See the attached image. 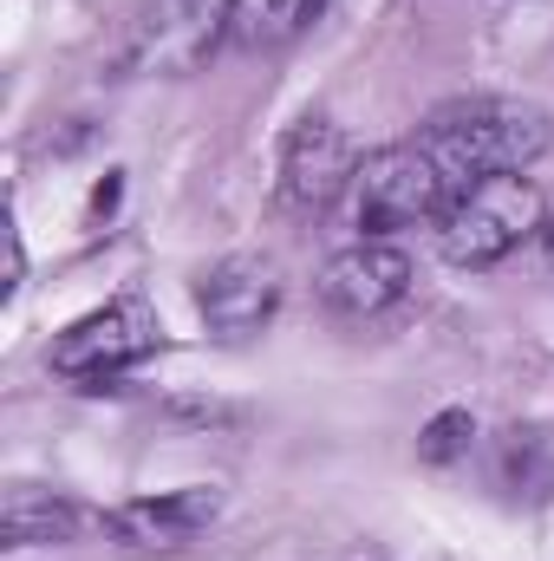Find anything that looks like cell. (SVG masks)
<instances>
[{
	"instance_id": "9",
	"label": "cell",
	"mask_w": 554,
	"mask_h": 561,
	"mask_svg": "<svg viewBox=\"0 0 554 561\" xmlns=\"http://www.w3.org/2000/svg\"><path fill=\"white\" fill-rule=\"evenodd\" d=\"M216 39H229V0H157V13L143 26V59L196 66Z\"/></svg>"
},
{
	"instance_id": "7",
	"label": "cell",
	"mask_w": 554,
	"mask_h": 561,
	"mask_svg": "<svg viewBox=\"0 0 554 561\" xmlns=\"http://www.w3.org/2000/svg\"><path fill=\"white\" fill-rule=\"evenodd\" d=\"M196 307L216 340H255L280 313V275L262 255H222L209 275L196 280Z\"/></svg>"
},
{
	"instance_id": "4",
	"label": "cell",
	"mask_w": 554,
	"mask_h": 561,
	"mask_svg": "<svg viewBox=\"0 0 554 561\" xmlns=\"http://www.w3.org/2000/svg\"><path fill=\"white\" fill-rule=\"evenodd\" d=\"M157 340H163V327H157V313H150L143 300H105V307L79 313V320L53 340L46 359H53L59 379L85 386V392H105L112 379L138 373L143 359L157 353Z\"/></svg>"
},
{
	"instance_id": "13",
	"label": "cell",
	"mask_w": 554,
	"mask_h": 561,
	"mask_svg": "<svg viewBox=\"0 0 554 561\" xmlns=\"http://www.w3.org/2000/svg\"><path fill=\"white\" fill-rule=\"evenodd\" d=\"M470 444H476V419L450 405V412H437V419L424 424V437H417V463L450 470L457 457H470Z\"/></svg>"
},
{
	"instance_id": "10",
	"label": "cell",
	"mask_w": 554,
	"mask_h": 561,
	"mask_svg": "<svg viewBox=\"0 0 554 561\" xmlns=\"http://www.w3.org/2000/svg\"><path fill=\"white\" fill-rule=\"evenodd\" d=\"M85 529V510L59 490H39V483H13L7 503H0V536L7 549H59V542H79Z\"/></svg>"
},
{
	"instance_id": "1",
	"label": "cell",
	"mask_w": 554,
	"mask_h": 561,
	"mask_svg": "<svg viewBox=\"0 0 554 561\" xmlns=\"http://www.w3.org/2000/svg\"><path fill=\"white\" fill-rule=\"evenodd\" d=\"M417 138L437 150V163L457 176V190L483 183V176H516L549 150L554 125L542 105L522 99H470V105H443Z\"/></svg>"
},
{
	"instance_id": "5",
	"label": "cell",
	"mask_w": 554,
	"mask_h": 561,
	"mask_svg": "<svg viewBox=\"0 0 554 561\" xmlns=\"http://www.w3.org/2000/svg\"><path fill=\"white\" fill-rule=\"evenodd\" d=\"M359 163H366V157H359V144L346 138V125H339V118L307 112V118L293 125L287 150H280V196H287V209L313 216V209L339 203V196L353 190Z\"/></svg>"
},
{
	"instance_id": "12",
	"label": "cell",
	"mask_w": 554,
	"mask_h": 561,
	"mask_svg": "<svg viewBox=\"0 0 554 561\" xmlns=\"http://www.w3.org/2000/svg\"><path fill=\"white\" fill-rule=\"evenodd\" d=\"M326 0H229V46L235 53H280L293 46Z\"/></svg>"
},
{
	"instance_id": "14",
	"label": "cell",
	"mask_w": 554,
	"mask_h": 561,
	"mask_svg": "<svg viewBox=\"0 0 554 561\" xmlns=\"http://www.w3.org/2000/svg\"><path fill=\"white\" fill-rule=\"evenodd\" d=\"M542 262H549V275H554V222L542 229Z\"/></svg>"
},
{
	"instance_id": "6",
	"label": "cell",
	"mask_w": 554,
	"mask_h": 561,
	"mask_svg": "<svg viewBox=\"0 0 554 561\" xmlns=\"http://www.w3.org/2000/svg\"><path fill=\"white\" fill-rule=\"evenodd\" d=\"M405 294H412V255H405L399 242H385V236H366V242L339 249V255L320 268V300H326V313H339V320H379V313H392Z\"/></svg>"
},
{
	"instance_id": "3",
	"label": "cell",
	"mask_w": 554,
	"mask_h": 561,
	"mask_svg": "<svg viewBox=\"0 0 554 561\" xmlns=\"http://www.w3.org/2000/svg\"><path fill=\"white\" fill-rule=\"evenodd\" d=\"M457 176L437 163V150L424 138L385 144L359 163L353 176V216L366 236H392V229H412V222H437L450 203H457Z\"/></svg>"
},
{
	"instance_id": "8",
	"label": "cell",
	"mask_w": 554,
	"mask_h": 561,
	"mask_svg": "<svg viewBox=\"0 0 554 561\" xmlns=\"http://www.w3.org/2000/svg\"><path fill=\"white\" fill-rule=\"evenodd\" d=\"M222 516V490L216 483H189V490H163V496H138V503H125V510H112V536L125 542V549H183V542H196L209 523Z\"/></svg>"
},
{
	"instance_id": "11",
	"label": "cell",
	"mask_w": 554,
	"mask_h": 561,
	"mask_svg": "<svg viewBox=\"0 0 554 561\" xmlns=\"http://www.w3.org/2000/svg\"><path fill=\"white\" fill-rule=\"evenodd\" d=\"M496 490L509 503H554V424H509L496 437Z\"/></svg>"
},
{
	"instance_id": "2",
	"label": "cell",
	"mask_w": 554,
	"mask_h": 561,
	"mask_svg": "<svg viewBox=\"0 0 554 561\" xmlns=\"http://www.w3.org/2000/svg\"><path fill=\"white\" fill-rule=\"evenodd\" d=\"M430 229H437V249H443L450 268H496V262H509L529 236L549 229V203H542V190H535L522 170H516V176H483V183H470Z\"/></svg>"
}]
</instances>
